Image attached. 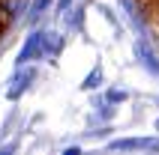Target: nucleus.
<instances>
[{
    "label": "nucleus",
    "instance_id": "obj_1",
    "mask_svg": "<svg viewBox=\"0 0 159 155\" xmlns=\"http://www.w3.org/2000/svg\"><path fill=\"white\" fill-rule=\"evenodd\" d=\"M39 45H42V33H36L33 39L24 45V51H21V60H33V57H36V51H39Z\"/></svg>",
    "mask_w": 159,
    "mask_h": 155
},
{
    "label": "nucleus",
    "instance_id": "obj_2",
    "mask_svg": "<svg viewBox=\"0 0 159 155\" xmlns=\"http://www.w3.org/2000/svg\"><path fill=\"white\" fill-rule=\"evenodd\" d=\"M48 3H51V0H36V3H33V15H39V12H42Z\"/></svg>",
    "mask_w": 159,
    "mask_h": 155
},
{
    "label": "nucleus",
    "instance_id": "obj_3",
    "mask_svg": "<svg viewBox=\"0 0 159 155\" xmlns=\"http://www.w3.org/2000/svg\"><path fill=\"white\" fill-rule=\"evenodd\" d=\"M0 36H3V21H0Z\"/></svg>",
    "mask_w": 159,
    "mask_h": 155
}]
</instances>
